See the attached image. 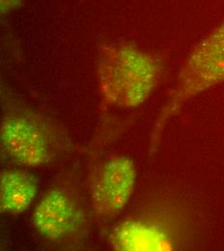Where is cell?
Wrapping results in <instances>:
<instances>
[{"mask_svg": "<svg viewBox=\"0 0 224 251\" xmlns=\"http://www.w3.org/2000/svg\"><path fill=\"white\" fill-rule=\"evenodd\" d=\"M25 0H0V15L7 17L19 11Z\"/></svg>", "mask_w": 224, "mask_h": 251, "instance_id": "7", "label": "cell"}, {"mask_svg": "<svg viewBox=\"0 0 224 251\" xmlns=\"http://www.w3.org/2000/svg\"><path fill=\"white\" fill-rule=\"evenodd\" d=\"M134 161L125 155L105 158L91 171L88 182L89 204L100 220L117 218L127 207L136 186Z\"/></svg>", "mask_w": 224, "mask_h": 251, "instance_id": "5", "label": "cell"}, {"mask_svg": "<svg viewBox=\"0 0 224 251\" xmlns=\"http://www.w3.org/2000/svg\"><path fill=\"white\" fill-rule=\"evenodd\" d=\"M39 191L38 178L20 168H4L0 173V211L19 216L33 204Z\"/></svg>", "mask_w": 224, "mask_h": 251, "instance_id": "6", "label": "cell"}, {"mask_svg": "<svg viewBox=\"0 0 224 251\" xmlns=\"http://www.w3.org/2000/svg\"><path fill=\"white\" fill-rule=\"evenodd\" d=\"M1 103V149L16 164L46 167L75 152L69 131L50 115L6 91Z\"/></svg>", "mask_w": 224, "mask_h": 251, "instance_id": "1", "label": "cell"}, {"mask_svg": "<svg viewBox=\"0 0 224 251\" xmlns=\"http://www.w3.org/2000/svg\"><path fill=\"white\" fill-rule=\"evenodd\" d=\"M224 83V19L193 49L183 64L152 129L154 150L169 120L192 99Z\"/></svg>", "mask_w": 224, "mask_h": 251, "instance_id": "3", "label": "cell"}, {"mask_svg": "<svg viewBox=\"0 0 224 251\" xmlns=\"http://www.w3.org/2000/svg\"><path fill=\"white\" fill-rule=\"evenodd\" d=\"M162 72L159 56L133 44H103L98 50V90L109 107L128 110L143 105L156 90Z\"/></svg>", "mask_w": 224, "mask_h": 251, "instance_id": "2", "label": "cell"}, {"mask_svg": "<svg viewBox=\"0 0 224 251\" xmlns=\"http://www.w3.org/2000/svg\"><path fill=\"white\" fill-rule=\"evenodd\" d=\"M31 223L37 234L56 246H70L84 238L89 215L78 192L59 183L49 188L36 203Z\"/></svg>", "mask_w": 224, "mask_h": 251, "instance_id": "4", "label": "cell"}]
</instances>
